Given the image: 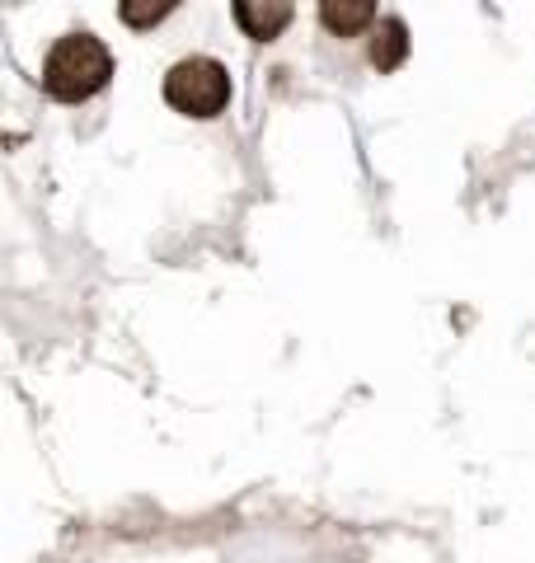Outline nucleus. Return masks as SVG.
I'll use <instances>...</instances> for the list:
<instances>
[{
    "mask_svg": "<svg viewBox=\"0 0 535 563\" xmlns=\"http://www.w3.org/2000/svg\"><path fill=\"white\" fill-rule=\"evenodd\" d=\"M113 80V52H108L90 29L62 33L43 61V90L62 104H80L94 99Z\"/></svg>",
    "mask_w": 535,
    "mask_h": 563,
    "instance_id": "f257e3e1",
    "label": "nucleus"
},
{
    "mask_svg": "<svg viewBox=\"0 0 535 563\" xmlns=\"http://www.w3.org/2000/svg\"><path fill=\"white\" fill-rule=\"evenodd\" d=\"M230 94V71L226 61L207 57V52H193V57H179L174 66L165 71V104L184 118H216L226 113Z\"/></svg>",
    "mask_w": 535,
    "mask_h": 563,
    "instance_id": "f03ea898",
    "label": "nucleus"
},
{
    "mask_svg": "<svg viewBox=\"0 0 535 563\" xmlns=\"http://www.w3.org/2000/svg\"><path fill=\"white\" fill-rule=\"evenodd\" d=\"M235 24L249 33V38H259V43H273L277 33L291 24V5L287 0H235Z\"/></svg>",
    "mask_w": 535,
    "mask_h": 563,
    "instance_id": "7ed1b4c3",
    "label": "nucleus"
},
{
    "mask_svg": "<svg viewBox=\"0 0 535 563\" xmlns=\"http://www.w3.org/2000/svg\"><path fill=\"white\" fill-rule=\"evenodd\" d=\"M320 24L334 38H357L362 29H376V5L371 0H324L320 5Z\"/></svg>",
    "mask_w": 535,
    "mask_h": 563,
    "instance_id": "20e7f679",
    "label": "nucleus"
},
{
    "mask_svg": "<svg viewBox=\"0 0 535 563\" xmlns=\"http://www.w3.org/2000/svg\"><path fill=\"white\" fill-rule=\"evenodd\" d=\"M409 57V29L399 15H385L376 29H371V66L376 71H395L399 61Z\"/></svg>",
    "mask_w": 535,
    "mask_h": 563,
    "instance_id": "39448f33",
    "label": "nucleus"
},
{
    "mask_svg": "<svg viewBox=\"0 0 535 563\" xmlns=\"http://www.w3.org/2000/svg\"><path fill=\"white\" fill-rule=\"evenodd\" d=\"M169 10H174V5H137V0H123V5H118V15H123L127 24H137V29H146V24H160Z\"/></svg>",
    "mask_w": 535,
    "mask_h": 563,
    "instance_id": "423d86ee",
    "label": "nucleus"
}]
</instances>
